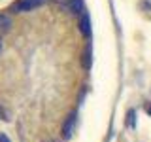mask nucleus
<instances>
[{
  "label": "nucleus",
  "mask_w": 151,
  "mask_h": 142,
  "mask_svg": "<svg viewBox=\"0 0 151 142\" xmlns=\"http://www.w3.org/2000/svg\"><path fill=\"white\" fill-rule=\"evenodd\" d=\"M55 4L63 12H70V13H76V15L83 13V0H55Z\"/></svg>",
  "instance_id": "f257e3e1"
},
{
  "label": "nucleus",
  "mask_w": 151,
  "mask_h": 142,
  "mask_svg": "<svg viewBox=\"0 0 151 142\" xmlns=\"http://www.w3.org/2000/svg\"><path fill=\"white\" fill-rule=\"evenodd\" d=\"M47 0H15L12 4V12L21 13V12H28V9H34L42 4H45Z\"/></svg>",
  "instance_id": "f03ea898"
},
{
  "label": "nucleus",
  "mask_w": 151,
  "mask_h": 142,
  "mask_svg": "<svg viewBox=\"0 0 151 142\" xmlns=\"http://www.w3.org/2000/svg\"><path fill=\"white\" fill-rule=\"evenodd\" d=\"M74 127H76V114H72V116L66 117V121L63 125V138H70V136H72Z\"/></svg>",
  "instance_id": "7ed1b4c3"
},
{
  "label": "nucleus",
  "mask_w": 151,
  "mask_h": 142,
  "mask_svg": "<svg viewBox=\"0 0 151 142\" xmlns=\"http://www.w3.org/2000/svg\"><path fill=\"white\" fill-rule=\"evenodd\" d=\"M9 27H12V17L8 13L0 12V32H6Z\"/></svg>",
  "instance_id": "20e7f679"
},
{
  "label": "nucleus",
  "mask_w": 151,
  "mask_h": 142,
  "mask_svg": "<svg viewBox=\"0 0 151 142\" xmlns=\"http://www.w3.org/2000/svg\"><path fill=\"white\" fill-rule=\"evenodd\" d=\"M81 30H83V34H91V28H89V17H87V13H81Z\"/></svg>",
  "instance_id": "39448f33"
},
{
  "label": "nucleus",
  "mask_w": 151,
  "mask_h": 142,
  "mask_svg": "<svg viewBox=\"0 0 151 142\" xmlns=\"http://www.w3.org/2000/svg\"><path fill=\"white\" fill-rule=\"evenodd\" d=\"M0 142H9V138L6 135H2V133H0Z\"/></svg>",
  "instance_id": "423d86ee"
},
{
  "label": "nucleus",
  "mask_w": 151,
  "mask_h": 142,
  "mask_svg": "<svg viewBox=\"0 0 151 142\" xmlns=\"http://www.w3.org/2000/svg\"><path fill=\"white\" fill-rule=\"evenodd\" d=\"M4 116H6V114H4V110H2V108H0V120H6V117H4Z\"/></svg>",
  "instance_id": "0eeeda50"
},
{
  "label": "nucleus",
  "mask_w": 151,
  "mask_h": 142,
  "mask_svg": "<svg viewBox=\"0 0 151 142\" xmlns=\"http://www.w3.org/2000/svg\"><path fill=\"white\" fill-rule=\"evenodd\" d=\"M147 112H149V116H151V106H149V110H147Z\"/></svg>",
  "instance_id": "6e6552de"
}]
</instances>
